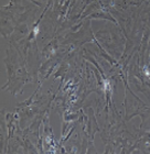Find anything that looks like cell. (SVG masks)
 I'll return each mask as SVG.
<instances>
[{
  "mask_svg": "<svg viewBox=\"0 0 150 154\" xmlns=\"http://www.w3.org/2000/svg\"><path fill=\"white\" fill-rule=\"evenodd\" d=\"M144 73L146 74V76L150 77V69L148 68V66H144Z\"/></svg>",
  "mask_w": 150,
  "mask_h": 154,
  "instance_id": "7a4b0ae2",
  "label": "cell"
},
{
  "mask_svg": "<svg viewBox=\"0 0 150 154\" xmlns=\"http://www.w3.org/2000/svg\"><path fill=\"white\" fill-rule=\"evenodd\" d=\"M38 33H39V28L37 26V28H34V30H33V34H34L35 36H37Z\"/></svg>",
  "mask_w": 150,
  "mask_h": 154,
  "instance_id": "3957f363",
  "label": "cell"
},
{
  "mask_svg": "<svg viewBox=\"0 0 150 154\" xmlns=\"http://www.w3.org/2000/svg\"><path fill=\"white\" fill-rule=\"evenodd\" d=\"M104 89L105 90H109L110 89V85L108 80H104Z\"/></svg>",
  "mask_w": 150,
  "mask_h": 154,
  "instance_id": "6da1fadb",
  "label": "cell"
}]
</instances>
